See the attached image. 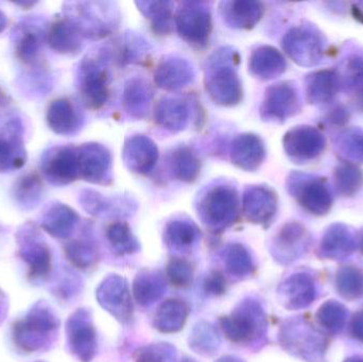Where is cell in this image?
<instances>
[{
    "instance_id": "cell-34",
    "label": "cell",
    "mask_w": 363,
    "mask_h": 362,
    "mask_svg": "<svg viewBox=\"0 0 363 362\" xmlns=\"http://www.w3.org/2000/svg\"><path fill=\"white\" fill-rule=\"evenodd\" d=\"M168 278L176 287L189 286L192 281V268L188 261L174 259L168 266Z\"/></svg>"
},
{
    "instance_id": "cell-20",
    "label": "cell",
    "mask_w": 363,
    "mask_h": 362,
    "mask_svg": "<svg viewBox=\"0 0 363 362\" xmlns=\"http://www.w3.org/2000/svg\"><path fill=\"white\" fill-rule=\"evenodd\" d=\"M85 210L96 216H125L135 210V204L125 197L108 198L96 191H85L82 195Z\"/></svg>"
},
{
    "instance_id": "cell-19",
    "label": "cell",
    "mask_w": 363,
    "mask_h": 362,
    "mask_svg": "<svg viewBox=\"0 0 363 362\" xmlns=\"http://www.w3.org/2000/svg\"><path fill=\"white\" fill-rule=\"evenodd\" d=\"M152 93L143 79H130L123 94V106L128 116L135 120L146 118L150 110Z\"/></svg>"
},
{
    "instance_id": "cell-31",
    "label": "cell",
    "mask_w": 363,
    "mask_h": 362,
    "mask_svg": "<svg viewBox=\"0 0 363 362\" xmlns=\"http://www.w3.org/2000/svg\"><path fill=\"white\" fill-rule=\"evenodd\" d=\"M106 236L114 251L121 254L135 252L138 249V240L132 234L131 229L123 221L112 223L108 227Z\"/></svg>"
},
{
    "instance_id": "cell-36",
    "label": "cell",
    "mask_w": 363,
    "mask_h": 362,
    "mask_svg": "<svg viewBox=\"0 0 363 362\" xmlns=\"http://www.w3.org/2000/svg\"><path fill=\"white\" fill-rule=\"evenodd\" d=\"M165 346H151L143 349L138 354L136 362H168L169 353Z\"/></svg>"
},
{
    "instance_id": "cell-16",
    "label": "cell",
    "mask_w": 363,
    "mask_h": 362,
    "mask_svg": "<svg viewBox=\"0 0 363 362\" xmlns=\"http://www.w3.org/2000/svg\"><path fill=\"white\" fill-rule=\"evenodd\" d=\"M155 123L172 133H179L187 128L190 119L188 104L179 98L166 97L155 106Z\"/></svg>"
},
{
    "instance_id": "cell-4",
    "label": "cell",
    "mask_w": 363,
    "mask_h": 362,
    "mask_svg": "<svg viewBox=\"0 0 363 362\" xmlns=\"http://www.w3.org/2000/svg\"><path fill=\"white\" fill-rule=\"evenodd\" d=\"M76 17L70 21L79 28L83 38H106L121 23V12L115 2H81L76 4Z\"/></svg>"
},
{
    "instance_id": "cell-37",
    "label": "cell",
    "mask_w": 363,
    "mask_h": 362,
    "mask_svg": "<svg viewBox=\"0 0 363 362\" xmlns=\"http://www.w3.org/2000/svg\"><path fill=\"white\" fill-rule=\"evenodd\" d=\"M38 40L34 33H26L19 45L18 52L23 60L29 61L38 52Z\"/></svg>"
},
{
    "instance_id": "cell-15",
    "label": "cell",
    "mask_w": 363,
    "mask_h": 362,
    "mask_svg": "<svg viewBox=\"0 0 363 362\" xmlns=\"http://www.w3.org/2000/svg\"><path fill=\"white\" fill-rule=\"evenodd\" d=\"M49 180L57 184H68L79 176L78 150L74 147L57 149L49 155L45 166Z\"/></svg>"
},
{
    "instance_id": "cell-17",
    "label": "cell",
    "mask_w": 363,
    "mask_h": 362,
    "mask_svg": "<svg viewBox=\"0 0 363 362\" xmlns=\"http://www.w3.org/2000/svg\"><path fill=\"white\" fill-rule=\"evenodd\" d=\"M286 62L279 50L271 46H260L249 57V72L260 80H271L285 72Z\"/></svg>"
},
{
    "instance_id": "cell-21",
    "label": "cell",
    "mask_w": 363,
    "mask_h": 362,
    "mask_svg": "<svg viewBox=\"0 0 363 362\" xmlns=\"http://www.w3.org/2000/svg\"><path fill=\"white\" fill-rule=\"evenodd\" d=\"M150 45L142 35L127 32L117 38L112 48L106 49L111 61H116L119 65L138 63L149 52Z\"/></svg>"
},
{
    "instance_id": "cell-26",
    "label": "cell",
    "mask_w": 363,
    "mask_h": 362,
    "mask_svg": "<svg viewBox=\"0 0 363 362\" xmlns=\"http://www.w3.org/2000/svg\"><path fill=\"white\" fill-rule=\"evenodd\" d=\"M187 317V308L177 300L166 301L160 307L157 316L155 317V325L162 332L179 331L184 325Z\"/></svg>"
},
{
    "instance_id": "cell-38",
    "label": "cell",
    "mask_w": 363,
    "mask_h": 362,
    "mask_svg": "<svg viewBox=\"0 0 363 362\" xmlns=\"http://www.w3.org/2000/svg\"><path fill=\"white\" fill-rule=\"evenodd\" d=\"M205 289L213 295H222L225 290V280L220 272L211 273L205 282Z\"/></svg>"
},
{
    "instance_id": "cell-35",
    "label": "cell",
    "mask_w": 363,
    "mask_h": 362,
    "mask_svg": "<svg viewBox=\"0 0 363 362\" xmlns=\"http://www.w3.org/2000/svg\"><path fill=\"white\" fill-rule=\"evenodd\" d=\"M66 252L70 261L79 267H87L95 256V251L91 246L79 242L70 244L66 249Z\"/></svg>"
},
{
    "instance_id": "cell-33",
    "label": "cell",
    "mask_w": 363,
    "mask_h": 362,
    "mask_svg": "<svg viewBox=\"0 0 363 362\" xmlns=\"http://www.w3.org/2000/svg\"><path fill=\"white\" fill-rule=\"evenodd\" d=\"M226 263H228L230 273L241 276V274L247 273L251 270V256L240 244L230 246V248L228 249Z\"/></svg>"
},
{
    "instance_id": "cell-22",
    "label": "cell",
    "mask_w": 363,
    "mask_h": 362,
    "mask_svg": "<svg viewBox=\"0 0 363 362\" xmlns=\"http://www.w3.org/2000/svg\"><path fill=\"white\" fill-rule=\"evenodd\" d=\"M138 10L150 23L157 35H169L176 27L174 4L170 1H136Z\"/></svg>"
},
{
    "instance_id": "cell-30",
    "label": "cell",
    "mask_w": 363,
    "mask_h": 362,
    "mask_svg": "<svg viewBox=\"0 0 363 362\" xmlns=\"http://www.w3.org/2000/svg\"><path fill=\"white\" fill-rule=\"evenodd\" d=\"M21 253L29 265L32 278H45L48 274L51 265L50 254L44 244L33 242V244L23 247Z\"/></svg>"
},
{
    "instance_id": "cell-2",
    "label": "cell",
    "mask_w": 363,
    "mask_h": 362,
    "mask_svg": "<svg viewBox=\"0 0 363 362\" xmlns=\"http://www.w3.org/2000/svg\"><path fill=\"white\" fill-rule=\"evenodd\" d=\"M110 57L106 49L83 60L79 70V91L83 103L91 110L104 108L110 98Z\"/></svg>"
},
{
    "instance_id": "cell-8",
    "label": "cell",
    "mask_w": 363,
    "mask_h": 362,
    "mask_svg": "<svg viewBox=\"0 0 363 362\" xmlns=\"http://www.w3.org/2000/svg\"><path fill=\"white\" fill-rule=\"evenodd\" d=\"M242 213L249 222L268 225L277 214V193L262 185H252L242 196Z\"/></svg>"
},
{
    "instance_id": "cell-29",
    "label": "cell",
    "mask_w": 363,
    "mask_h": 362,
    "mask_svg": "<svg viewBox=\"0 0 363 362\" xmlns=\"http://www.w3.org/2000/svg\"><path fill=\"white\" fill-rule=\"evenodd\" d=\"M77 222H78V215L72 208L60 205L49 212L45 227L51 235L66 237L72 233Z\"/></svg>"
},
{
    "instance_id": "cell-10",
    "label": "cell",
    "mask_w": 363,
    "mask_h": 362,
    "mask_svg": "<svg viewBox=\"0 0 363 362\" xmlns=\"http://www.w3.org/2000/svg\"><path fill=\"white\" fill-rule=\"evenodd\" d=\"M196 72L189 61L177 55L164 57L155 72V82L167 91H180L194 83Z\"/></svg>"
},
{
    "instance_id": "cell-7",
    "label": "cell",
    "mask_w": 363,
    "mask_h": 362,
    "mask_svg": "<svg viewBox=\"0 0 363 362\" xmlns=\"http://www.w3.org/2000/svg\"><path fill=\"white\" fill-rule=\"evenodd\" d=\"M78 150L79 176L93 184L112 182V155L100 144H85Z\"/></svg>"
},
{
    "instance_id": "cell-23",
    "label": "cell",
    "mask_w": 363,
    "mask_h": 362,
    "mask_svg": "<svg viewBox=\"0 0 363 362\" xmlns=\"http://www.w3.org/2000/svg\"><path fill=\"white\" fill-rule=\"evenodd\" d=\"M49 44L57 52L76 53L82 47L83 35L70 19L53 23L48 33Z\"/></svg>"
},
{
    "instance_id": "cell-3",
    "label": "cell",
    "mask_w": 363,
    "mask_h": 362,
    "mask_svg": "<svg viewBox=\"0 0 363 362\" xmlns=\"http://www.w3.org/2000/svg\"><path fill=\"white\" fill-rule=\"evenodd\" d=\"M240 199L238 191L230 185L211 187L199 202L198 214L206 227L222 231L238 218Z\"/></svg>"
},
{
    "instance_id": "cell-14",
    "label": "cell",
    "mask_w": 363,
    "mask_h": 362,
    "mask_svg": "<svg viewBox=\"0 0 363 362\" xmlns=\"http://www.w3.org/2000/svg\"><path fill=\"white\" fill-rule=\"evenodd\" d=\"M67 333L72 352L83 362H89L95 354L96 335L85 312H77L69 319Z\"/></svg>"
},
{
    "instance_id": "cell-28",
    "label": "cell",
    "mask_w": 363,
    "mask_h": 362,
    "mask_svg": "<svg viewBox=\"0 0 363 362\" xmlns=\"http://www.w3.org/2000/svg\"><path fill=\"white\" fill-rule=\"evenodd\" d=\"M199 230L194 223L187 220H174L166 227V242L172 248L191 247L198 239Z\"/></svg>"
},
{
    "instance_id": "cell-13",
    "label": "cell",
    "mask_w": 363,
    "mask_h": 362,
    "mask_svg": "<svg viewBox=\"0 0 363 362\" xmlns=\"http://www.w3.org/2000/svg\"><path fill=\"white\" fill-rule=\"evenodd\" d=\"M266 148L259 136L243 133L233 140L230 146V161L245 171H256L264 163Z\"/></svg>"
},
{
    "instance_id": "cell-18",
    "label": "cell",
    "mask_w": 363,
    "mask_h": 362,
    "mask_svg": "<svg viewBox=\"0 0 363 362\" xmlns=\"http://www.w3.org/2000/svg\"><path fill=\"white\" fill-rule=\"evenodd\" d=\"M222 329L230 341L241 344L250 341L257 333V315L254 312L253 306H243L242 310H237L228 318H223Z\"/></svg>"
},
{
    "instance_id": "cell-32",
    "label": "cell",
    "mask_w": 363,
    "mask_h": 362,
    "mask_svg": "<svg viewBox=\"0 0 363 362\" xmlns=\"http://www.w3.org/2000/svg\"><path fill=\"white\" fill-rule=\"evenodd\" d=\"M162 286L163 285L160 283L157 276H152V274L138 276L134 283V295L138 303H152V301L162 295Z\"/></svg>"
},
{
    "instance_id": "cell-24",
    "label": "cell",
    "mask_w": 363,
    "mask_h": 362,
    "mask_svg": "<svg viewBox=\"0 0 363 362\" xmlns=\"http://www.w3.org/2000/svg\"><path fill=\"white\" fill-rule=\"evenodd\" d=\"M170 170L177 180L184 183L196 182L200 176L201 162L189 147L174 149L169 157Z\"/></svg>"
},
{
    "instance_id": "cell-1",
    "label": "cell",
    "mask_w": 363,
    "mask_h": 362,
    "mask_svg": "<svg viewBox=\"0 0 363 362\" xmlns=\"http://www.w3.org/2000/svg\"><path fill=\"white\" fill-rule=\"evenodd\" d=\"M239 62V53L230 47H221L207 60L205 89L218 106L230 108L242 100V84L237 74Z\"/></svg>"
},
{
    "instance_id": "cell-6",
    "label": "cell",
    "mask_w": 363,
    "mask_h": 362,
    "mask_svg": "<svg viewBox=\"0 0 363 362\" xmlns=\"http://www.w3.org/2000/svg\"><path fill=\"white\" fill-rule=\"evenodd\" d=\"M57 327V319L51 312L44 307L34 308L15 325V344L27 352L40 350L48 342L49 336Z\"/></svg>"
},
{
    "instance_id": "cell-12",
    "label": "cell",
    "mask_w": 363,
    "mask_h": 362,
    "mask_svg": "<svg viewBox=\"0 0 363 362\" xmlns=\"http://www.w3.org/2000/svg\"><path fill=\"white\" fill-rule=\"evenodd\" d=\"M219 11L228 27L251 30L262 19L264 6L262 2L254 0H230L220 2Z\"/></svg>"
},
{
    "instance_id": "cell-5",
    "label": "cell",
    "mask_w": 363,
    "mask_h": 362,
    "mask_svg": "<svg viewBox=\"0 0 363 362\" xmlns=\"http://www.w3.org/2000/svg\"><path fill=\"white\" fill-rule=\"evenodd\" d=\"M174 23L179 35L194 47L208 44L213 32L211 11L202 2H183L179 9Z\"/></svg>"
},
{
    "instance_id": "cell-9",
    "label": "cell",
    "mask_w": 363,
    "mask_h": 362,
    "mask_svg": "<svg viewBox=\"0 0 363 362\" xmlns=\"http://www.w3.org/2000/svg\"><path fill=\"white\" fill-rule=\"evenodd\" d=\"M157 144L146 135H133L125 140L123 159L128 169L138 174H148L159 161Z\"/></svg>"
},
{
    "instance_id": "cell-11",
    "label": "cell",
    "mask_w": 363,
    "mask_h": 362,
    "mask_svg": "<svg viewBox=\"0 0 363 362\" xmlns=\"http://www.w3.org/2000/svg\"><path fill=\"white\" fill-rule=\"evenodd\" d=\"M296 106L298 96L294 87L279 83L267 89L260 116L264 120H283L296 112Z\"/></svg>"
},
{
    "instance_id": "cell-27",
    "label": "cell",
    "mask_w": 363,
    "mask_h": 362,
    "mask_svg": "<svg viewBox=\"0 0 363 362\" xmlns=\"http://www.w3.org/2000/svg\"><path fill=\"white\" fill-rule=\"evenodd\" d=\"M315 135L311 130L298 128L286 134L284 147L288 155L294 159H303L315 152Z\"/></svg>"
},
{
    "instance_id": "cell-25",
    "label": "cell",
    "mask_w": 363,
    "mask_h": 362,
    "mask_svg": "<svg viewBox=\"0 0 363 362\" xmlns=\"http://www.w3.org/2000/svg\"><path fill=\"white\" fill-rule=\"evenodd\" d=\"M48 123L53 131L64 135L76 133L81 127L80 116L68 100H57L51 104Z\"/></svg>"
}]
</instances>
